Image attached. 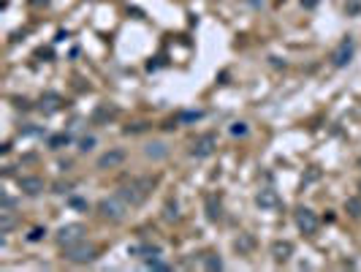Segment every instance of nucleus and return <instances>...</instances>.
<instances>
[{"mask_svg": "<svg viewBox=\"0 0 361 272\" xmlns=\"http://www.w3.org/2000/svg\"><path fill=\"white\" fill-rule=\"evenodd\" d=\"M155 183L157 180L155 177H136V180H130V183H125L123 188L117 190V196L125 201V204H130V207H139L141 201L150 196V190L155 188Z\"/></svg>", "mask_w": 361, "mask_h": 272, "instance_id": "1", "label": "nucleus"}, {"mask_svg": "<svg viewBox=\"0 0 361 272\" xmlns=\"http://www.w3.org/2000/svg\"><path fill=\"white\" fill-rule=\"evenodd\" d=\"M65 250V259L74 261V264H87V261L95 259V245L84 243V240H76V243L71 245H63Z\"/></svg>", "mask_w": 361, "mask_h": 272, "instance_id": "2", "label": "nucleus"}, {"mask_svg": "<svg viewBox=\"0 0 361 272\" xmlns=\"http://www.w3.org/2000/svg\"><path fill=\"white\" fill-rule=\"evenodd\" d=\"M98 213H101V218H106V220H123L125 218V213H128V204H125L120 196H111V199H101L98 201Z\"/></svg>", "mask_w": 361, "mask_h": 272, "instance_id": "3", "label": "nucleus"}, {"mask_svg": "<svg viewBox=\"0 0 361 272\" xmlns=\"http://www.w3.org/2000/svg\"><path fill=\"white\" fill-rule=\"evenodd\" d=\"M293 218H296L299 231H304V234H315V231H318V215L309 207H299L296 213H293Z\"/></svg>", "mask_w": 361, "mask_h": 272, "instance_id": "4", "label": "nucleus"}, {"mask_svg": "<svg viewBox=\"0 0 361 272\" xmlns=\"http://www.w3.org/2000/svg\"><path fill=\"white\" fill-rule=\"evenodd\" d=\"M353 52H356L353 38H342V41H339V47L332 52V63L337 65V68H345V65L353 60Z\"/></svg>", "mask_w": 361, "mask_h": 272, "instance_id": "5", "label": "nucleus"}, {"mask_svg": "<svg viewBox=\"0 0 361 272\" xmlns=\"http://www.w3.org/2000/svg\"><path fill=\"white\" fill-rule=\"evenodd\" d=\"M215 144H217L215 134H204V136H198L196 142H193V147H190V155H193V158H206V155H212V153H215Z\"/></svg>", "mask_w": 361, "mask_h": 272, "instance_id": "6", "label": "nucleus"}, {"mask_svg": "<svg viewBox=\"0 0 361 272\" xmlns=\"http://www.w3.org/2000/svg\"><path fill=\"white\" fill-rule=\"evenodd\" d=\"M125 150H120V147H114V150H109V153H103L98 158V169H117V166H123L125 163Z\"/></svg>", "mask_w": 361, "mask_h": 272, "instance_id": "7", "label": "nucleus"}, {"mask_svg": "<svg viewBox=\"0 0 361 272\" xmlns=\"http://www.w3.org/2000/svg\"><path fill=\"white\" fill-rule=\"evenodd\" d=\"M82 234H84L82 223H68V226H63V229L57 231V243L60 245H71V243H76V240H82Z\"/></svg>", "mask_w": 361, "mask_h": 272, "instance_id": "8", "label": "nucleus"}, {"mask_svg": "<svg viewBox=\"0 0 361 272\" xmlns=\"http://www.w3.org/2000/svg\"><path fill=\"white\" fill-rule=\"evenodd\" d=\"M256 204H258L261 210H277V207H280V196H277V190H272V188L258 190V193H256Z\"/></svg>", "mask_w": 361, "mask_h": 272, "instance_id": "9", "label": "nucleus"}, {"mask_svg": "<svg viewBox=\"0 0 361 272\" xmlns=\"http://www.w3.org/2000/svg\"><path fill=\"white\" fill-rule=\"evenodd\" d=\"M19 188L27 196H38L44 190V180L41 177H19Z\"/></svg>", "mask_w": 361, "mask_h": 272, "instance_id": "10", "label": "nucleus"}, {"mask_svg": "<svg viewBox=\"0 0 361 272\" xmlns=\"http://www.w3.org/2000/svg\"><path fill=\"white\" fill-rule=\"evenodd\" d=\"M272 256H274V261H288L293 256V245L288 240H277L272 245Z\"/></svg>", "mask_w": 361, "mask_h": 272, "instance_id": "11", "label": "nucleus"}, {"mask_svg": "<svg viewBox=\"0 0 361 272\" xmlns=\"http://www.w3.org/2000/svg\"><path fill=\"white\" fill-rule=\"evenodd\" d=\"M144 155H147V158H152V161H163L166 155H169V147H166L163 142H150L144 147Z\"/></svg>", "mask_w": 361, "mask_h": 272, "instance_id": "12", "label": "nucleus"}, {"mask_svg": "<svg viewBox=\"0 0 361 272\" xmlns=\"http://www.w3.org/2000/svg\"><path fill=\"white\" fill-rule=\"evenodd\" d=\"M206 218L209 220H220L223 218V207L215 196H206Z\"/></svg>", "mask_w": 361, "mask_h": 272, "instance_id": "13", "label": "nucleus"}, {"mask_svg": "<svg viewBox=\"0 0 361 272\" xmlns=\"http://www.w3.org/2000/svg\"><path fill=\"white\" fill-rule=\"evenodd\" d=\"M114 114H117V109H114V107H106V104H103V107H98V109H95L93 120L101 125V123H109V120L114 117Z\"/></svg>", "mask_w": 361, "mask_h": 272, "instance_id": "14", "label": "nucleus"}, {"mask_svg": "<svg viewBox=\"0 0 361 272\" xmlns=\"http://www.w3.org/2000/svg\"><path fill=\"white\" fill-rule=\"evenodd\" d=\"M233 245H236V250H239V253H250V250L256 248V240H253L250 234H239V240H236Z\"/></svg>", "mask_w": 361, "mask_h": 272, "instance_id": "15", "label": "nucleus"}, {"mask_svg": "<svg viewBox=\"0 0 361 272\" xmlns=\"http://www.w3.org/2000/svg\"><path fill=\"white\" fill-rule=\"evenodd\" d=\"M345 210H348V215H353V218H361V196L345 199Z\"/></svg>", "mask_w": 361, "mask_h": 272, "instance_id": "16", "label": "nucleus"}, {"mask_svg": "<svg viewBox=\"0 0 361 272\" xmlns=\"http://www.w3.org/2000/svg\"><path fill=\"white\" fill-rule=\"evenodd\" d=\"M71 144V136L68 134H57V136H52L49 139V150H63V147H68Z\"/></svg>", "mask_w": 361, "mask_h": 272, "instance_id": "17", "label": "nucleus"}, {"mask_svg": "<svg viewBox=\"0 0 361 272\" xmlns=\"http://www.w3.org/2000/svg\"><path fill=\"white\" fill-rule=\"evenodd\" d=\"M11 229H14V215H11V210H3V213H0V231L8 234Z\"/></svg>", "mask_w": 361, "mask_h": 272, "instance_id": "18", "label": "nucleus"}, {"mask_svg": "<svg viewBox=\"0 0 361 272\" xmlns=\"http://www.w3.org/2000/svg\"><path fill=\"white\" fill-rule=\"evenodd\" d=\"M163 215H166V220H177L180 218V204L177 201H166V207H163Z\"/></svg>", "mask_w": 361, "mask_h": 272, "instance_id": "19", "label": "nucleus"}, {"mask_svg": "<svg viewBox=\"0 0 361 272\" xmlns=\"http://www.w3.org/2000/svg\"><path fill=\"white\" fill-rule=\"evenodd\" d=\"M204 267L206 270H223V259L217 253H206L204 256Z\"/></svg>", "mask_w": 361, "mask_h": 272, "instance_id": "20", "label": "nucleus"}, {"mask_svg": "<svg viewBox=\"0 0 361 272\" xmlns=\"http://www.w3.org/2000/svg\"><path fill=\"white\" fill-rule=\"evenodd\" d=\"M44 237H47V229H41V226H35V229L27 234V240H30V243H41Z\"/></svg>", "mask_w": 361, "mask_h": 272, "instance_id": "21", "label": "nucleus"}, {"mask_svg": "<svg viewBox=\"0 0 361 272\" xmlns=\"http://www.w3.org/2000/svg\"><path fill=\"white\" fill-rule=\"evenodd\" d=\"M93 147H95V136H84L82 142H79V150H82V153H90Z\"/></svg>", "mask_w": 361, "mask_h": 272, "instance_id": "22", "label": "nucleus"}, {"mask_svg": "<svg viewBox=\"0 0 361 272\" xmlns=\"http://www.w3.org/2000/svg\"><path fill=\"white\" fill-rule=\"evenodd\" d=\"M345 11H348V14H359L361 11V0H348V3H345Z\"/></svg>", "mask_w": 361, "mask_h": 272, "instance_id": "23", "label": "nucleus"}, {"mask_svg": "<svg viewBox=\"0 0 361 272\" xmlns=\"http://www.w3.org/2000/svg\"><path fill=\"white\" fill-rule=\"evenodd\" d=\"M147 131V123H133V125H125V134H141Z\"/></svg>", "mask_w": 361, "mask_h": 272, "instance_id": "24", "label": "nucleus"}, {"mask_svg": "<svg viewBox=\"0 0 361 272\" xmlns=\"http://www.w3.org/2000/svg\"><path fill=\"white\" fill-rule=\"evenodd\" d=\"M231 134L233 136H245L247 134V123H233L231 125Z\"/></svg>", "mask_w": 361, "mask_h": 272, "instance_id": "25", "label": "nucleus"}, {"mask_svg": "<svg viewBox=\"0 0 361 272\" xmlns=\"http://www.w3.org/2000/svg\"><path fill=\"white\" fill-rule=\"evenodd\" d=\"M52 188H54V193H68V190H71V185H68V183H54Z\"/></svg>", "mask_w": 361, "mask_h": 272, "instance_id": "26", "label": "nucleus"}, {"mask_svg": "<svg viewBox=\"0 0 361 272\" xmlns=\"http://www.w3.org/2000/svg\"><path fill=\"white\" fill-rule=\"evenodd\" d=\"M71 204H74L76 210H87V201H84V199H76V196L71 199Z\"/></svg>", "mask_w": 361, "mask_h": 272, "instance_id": "27", "label": "nucleus"}, {"mask_svg": "<svg viewBox=\"0 0 361 272\" xmlns=\"http://www.w3.org/2000/svg\"><path fill=\"white\" fill-rule=\"evenodd\" d=\"M14 107H17V109H30V101H25V98H14Z\"/></svg>", "mask_w": 361, "mask_h": 272, "instance_id": "28", "label": "nucleus"}, {"mask_svg": "<svg viewBox=\"0 0 361 272\" xmlns=\"http://www.w3.org/2000/svg\"><path fill=\"white\" fill-rule=\"evenodd\" d=\"M201 117V112H185V114H180V120H198Z\"/></svg>", "mask_w": 361, "mask_h": 272, "instance_id": "29", "label": "nucleus"}, {"mask_svg": "<svg viewBox=\"0 0 361 272\" xmlns=\"http://www.w3.org/2000/svg\"><path fill=\"white\" fill-rule=\"evenodd\" d=\"M14 207V199L11 196H3V210H11Z\"/></svg>", "mask_w": 361, "mask_h": 272, "instance_id": "30", "label": "nucleus"}, {"mask_svg": "<svg viewBox=\"0 0 361 272\" xmlns=\"http://www.w3.org/2000/svg\"><path fill=\"white\" fill-rule=\"evenodd\" d=\"M302 6L304 8H315V6H318V0H302Z\"/></svg>", "mask_w": 361, "mask_h": 272, "instance_id": "31", "label": "nucleus"}, {"mask_svg": "<svg viewBox=\"0 0 361 272\" xmlns=\"http://www.w3.org/2000/svg\"><path fill=\"white\" fill-rule=\"evenodd\" d=\"M359 190H361V180H359Z\"/></svg>", "mask_w": 361, "mask_h": 272, "instance_id": "32", "label": "nucleus"}, {"mask_svg": "<svg viewBox=\"0 0 361 272\" xmlns=\"http://www.w3.org/2000/svg\"><path fill=\"white\" fill-rule=\"evenodd\" d=\"M359 166H361V158H359Z\"/></svg>", "mask_w": 361, "mask_h": 272, "instance_id": "33", "label": "nucleus"}]
</instances>
